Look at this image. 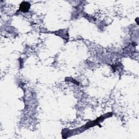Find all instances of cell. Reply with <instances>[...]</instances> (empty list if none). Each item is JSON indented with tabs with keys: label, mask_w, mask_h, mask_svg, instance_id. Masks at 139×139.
<instances>
[{
	"label": "cell",
	"mask_w": 139,
	"mask_h": 139,
	"mask_svg": "<svg viewBox=\"0 0 139 139\" xmlns=\"http://www.w3.org/2000/svg\"><path fill=\"white\" fill-rule=\"evenodd\" d=\"M30 5L28 2H23L21 3L20 7V9L22 11H24V12H26L29 10Z\"/></svg>",
	"instance_id": "obj_1"
}]
</instances>
